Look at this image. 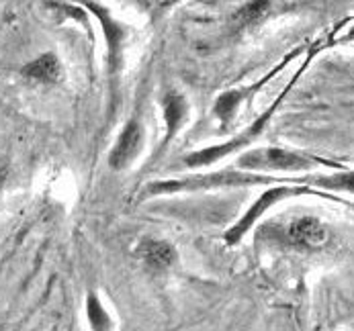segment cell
Masks as SVG:
<instances>
[{
    "mask_svg": "<svg viewBox=\"0 0 354 331\" xmlns=\"http://www.w3.org/2000/svg\"><path fill=\"white\" fill-rule=\"evenodd\" d=\"M238 164L244 170L256 172H304L315 166V160L281 147H262L244 153Z\"/></svg>",
    "mask_w": 354,
    "mask_h": 331,
    "instance_id": "6da1fadb",
    "label": "cell"
},
{
    "mask_svg": "<svg viewBox=\"0 0 354 331\" xmlns=\"http://www.w3.org/2000/svg\"><path fill=\"white\" fill-rule=\"evenodd\" d=\"M281 102V98L254 123L252 127H248L240 138H234L232 142L223 143V145H213V147H205V149H199V151H195V153H191L189 158H185V164L187 166H191V168H197V166H207V164H213V162H217V160H221L223 155H227V153H232L234 149H238V147H242V145H246V143H250L254 138H258L260 135V131L264 129V125L270 121V117H272V113H274V108H277V104Z\"/></svg>",
    "mask_w": 354,
    "mask_h": 331,
    "instance_id": "7a4b0ae2",
    "label": "cell"
},
{
    "mask_svg": "<svg viewBox=\"0 0 354 331\" xmlns=\"http://www.w3.org/2000/svg\"><path fill=\"white\" fill-rule=\"evenodd\" d=\"M82 2L101 21L104 39H106V48H109V68L115 74V72H119V68L123 64V46H125L127 31H125V27L121 23L115 21V17L106 8H102L101 4H97L95 0H82Z\"/></svg>",
    "mask_w": 354,
    "mask_h": 331,
    "instance_id": "3957f363",
    "label": "cell"
},
{
    "mask_svg": "<svg viewBox=\"0 0 354 331\" xmlns=\"http://www.w3.org/2000/svg\"><path fill=\"white\" fill-rule=\"evenodd\" d=\"M301 192H309L307 189H289V187H279V189L266 190L264 194H260V198L254 202L252 207L248 209V213L242 217V221H238L230 231H227V243H238L242 237L246 236L248 229H252V225L264 215V211H268V207H272L277 200H281L283 196H295V194H301Z\"/></svg>",
    "mask_w": 354,
    "mask_h": 331,
    "instance_id": "277c9868",
    "label": "cell"
},
{
    "mask_svg": "<svg viewBox=\"0 0 354 331\" xmlns=\"http://www.w3.org/2000/svg\"><path fill=\"white\" fill-rule=\"evenodd\" d=\"M142 142H144L142 125L138 121H129L123 127L119 140H117L113 151H111V158H109L111 168L113 170H125L138 158V153L142 151Z\"/></svg>",
    "mask_w": 354,
    "mask_h": 331,
    "instance_id": "5b68a950",
    "label": "cell"
},
{
    "mask_svg": "<svg viewBox=\"0 0 354 331\" xmlns=\"http://www.w3.org/2000/svg\"><path fill=\"white\" fill-rule=\"evenodd\" d=\"M138 254L148 266H152L156 270H164V268H168V266H172L176 262V249L168 241L148 239V241H144L140 245Z\"/></svg>",
    "mask_w": 354,
    "mask_h": 331,
    "instance_id": "8992f818",
    "label": "cell"
},
{
    "mask_svg": "<svg viewBox=\"0 0 354 331\" xmlns=\"http://www.w3.org/2000/svg\"><path fill=\"white\" fill-rule=\"evenodd\" d=\"M289 236L295 243L305 245V247H319L328 241L326 227L313 217H304V219L295 221L289 229Z\"/></svg>",
    "mask_w": 354,
    "mask_h": 331,
    "instance_id": "52a82bcc",
    "label": "cell"
},
{
    "mask_svg": "<svg viewBox=\"0 0 354 331\" xmlns=\"http://www.w3.org/2000/svg\"><path fill=\"white\" fill-rule=\"evenodd\" d=\"M23 74L29 78V80H35V82H44V84H51L59 78L62 74V66H59V59L53 51H48L39 57H35L33 62H29L25 68H23Z\"/></svg>",
    "mask_w": 354,
    "mask_h": 331,
    "instance_id": "ba28073f",
    "label": "cell"
},
{
    "mask_svg": "<svg viewBox=\"0 0 354 331\" xmlns=\"http://www.w3.org/2000/svg\"><path fill=\"white\" fill-rule=\"evenodd\" d=\"M189 117V104L180 95H168L164 98V121H166V140L164 145L170 142L178 129L185 125Z\"/></svg>",
    "mask_w": 354,
    "mask_h": 331,
    "instance_id": "9c48e42d",
    "label": "cell"
},
{
    "mask_svg": "<svg viewBox=\"0 0 354 331\" xmlns=\"http://www.w3.org/2000/svg\"><path fill=\"white\" fill-rule=\"evenodd\" d=\"M272 8V0H248L236 15H234V27L246 29L252 27L258 21H262Z\"/></svg>",
    "mask_w": 354,
    "mask_h": 331,
    "instance_id": "30bf717a",
    "label": "cell"
},
{
    "mask_svg": "<svg viewBox=\"0 0 354 331\" xmlns=\"http://www.w3.org/2000/svg\"><path fill=\"white\" fill-rule=\"evenodd\" d=\"M244 95L246 93H242V91H232V93H225V95H221L217 98L215 113H217V117H219V121L223 125H227L232 121V117H234V113H236V108H238V104L244 98Z\"/></svg>",
    "mask_w": 354,
    "mask_h": 331,
    "instance_id": "8fae6325",
    "label": "cell"
},
{
    "mask_svg": "<svg viewBox=\"0 0 354 331\" xmlns=\"http://www.w3.org/2000/svg\"><path fill=\"white\" fill-rule=\"evenodd\" d=\"M86 311H88V321L93 325V330H106L111 328V321L102 309L101 301L97 299V294H91L88 296V303H86Z\"/></svg>",
    "mask_w": 354,
    "mask_h": 331,
    "instance_id": "7c38bea8",
    "label": "cell"
},
{
    "mask_svg": "<svg viewBox=\"0 0 354 331\" xmlns=\"http://www.w3.org/2000/svg\"><path fill=\"white\" fill-rule=\"evenodd\" d=\"M4 178H6V168H4V164L0 162V189H2V185H4Z\"/></svg>",
    "mask_w": 354,
    "mask_h": 331,
    "instance_id": "4fadbf2b",
    "label": "cell"
}]
</instances>
